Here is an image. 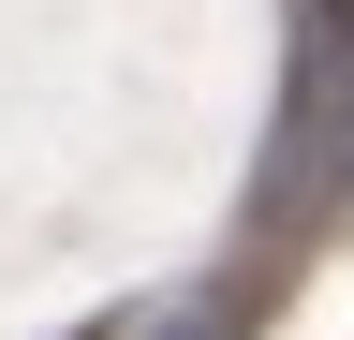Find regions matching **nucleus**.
Wrapping results in <instances>:
<instances>
[{
  "label": "nucleus",
  "instance_id": "obj_1",
  "mask_svg": "<svg viewBox=\"0 0 354 340\" xmlns=\"http://www.w3.org/2000/svg\"><path fill=\"white\" fill-rule=\"evenodd\" d=\"M295 163L339 193V222H354V45H339V60L295 89Z\"/></svg>",
  "mask_w": 354,
  "mask_h": 340
},
{
  "label": "nucleus",
  "instance_id": "obj_2",
  "mask_svg": "<svg viewBox=\"0 0 354 340\" xmlns=\"http://www.w3.org/2000/svg\"><path fill=\"white\" fill-rule=\"evenodd\" d=\"M148 340H251V281H207L192 311H162Z\"/></svg>",
  "mask_w": 354,
  "mask_h": 340
}]
</instances>
